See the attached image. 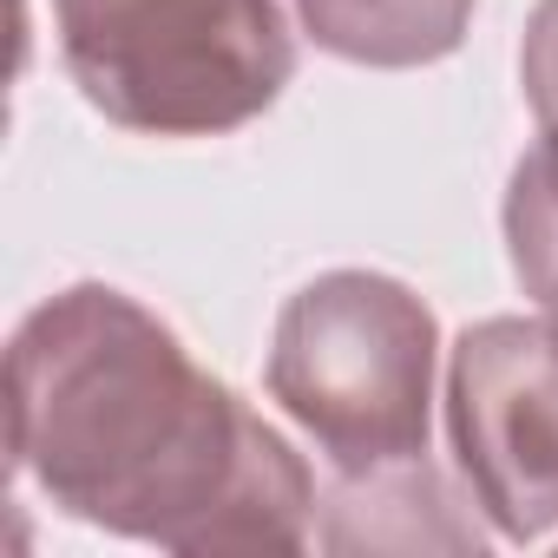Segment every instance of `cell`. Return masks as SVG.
<instances>
[{
    "instance_id": "cell-1",
    "label": "cell",
    "mask_w": 558,
    "mask_h": 558,
    "mask_svg": "<svg viewBox=\"0 0 558 558\" xmlns=\"http://www.w3.org/2000/svg\"><path fill=\"white\" fill-rule=\"evenodd\" d=\"M8 453L60 512L165 551H303V453L125 290L47 296L8 349Z\"/></svg>"
},
{
    "instance_id": "cell-2",
    "label": "cell",
    "mask_w": 558,
    "mask_h": 558,
    "mask_svg": "<svg viewBox=\"0 0 558 558\" xmlns=\"http://www.w3.org/2000/svg\"><path fill=\"white\" fill-rule=\"evenodd\" d=\"M53 27L86 106L145 138H223L296 80L276 0H53Z\"/></svg>"
},
{
    "instance_id": "cell-3",
    "label": "cell",
    "mask_w": 558,
    "mask_h": 558,
    "mask_svg": "<svg viewBox=\"0 0 558 558\" xmlns=\"http://www.w3.org/2000/svg\"><path fill=\"white\" fill-rule=\"evenodd\" d=\"M434 368L440 323L401 276L329 269L283 303L263 381L329 473H375L427 453Z\"/></svg>"
},
{
    "instance_id": "cell-4",
    "label": "cell",
    "mask_w": 558,
    "mask_h": 558,
    "mask_svg": "<svg viewBox=\"0 0 558 558\" xmlns=\"http://www.w3.org/2000/svg\"><path fill=\"white\" fill-rule=\"evenodd\" d=\"M447 440L460 486L506 545L558 532V323L486 316L447 349Z\"/></svg>"
},
{
    "instance_id": "cell-5",
    "label": "cell",
    "mask_w": 558,
    "mask_h": 558,
    "mask_svg": "<svg viewBox=\"0 0 558 558\" xmlns=\"http://www.w3.org/2000/svg\"><path fill=\"white\" fill-rule=\"evenodd\" d=\"M473 512V493H453V480L421 453L375 473H336L316 538L329 551H480L486 532Z\"/></svg>"
},
{
    "instance_id": "cell-6",
    "label": "cell",
    "mask_w": 558,
    "mask_h": 558,
    "mask_svg": "<svg viewBox=\"0 0 558 558\" xmlns=\"http://www.w3.org/2000/svg\"><path fill=\"white\" fill-rule=\"evenodd\" d=\"M473 8L480 0H296V21L323 53L349 66L401 73L447 60L466 40Z\"/></svg>"
},
{
    "instance_id": "cell-7",
    "label": "cell",
    "mask_w": 558,
    "mask_h": 558,
    "mask_svg": "<svg viewBox=\"0 0 558 558\" xmlns=\"http://www.w3.org/2000/svg\"><path fill=\"white\" fill-rule=\"evenodd\" d=\"M506 256L519 290L545 323H558V151L538 145L512 165L506 184Z\"/></svg>"
},
{
    "instance_id": "cell-8",
    "label": "cell",
    "mask_w": 558,
    "mask_h": 558,
    "mask_svg": "<svg viewBox=\"0 0 558 558\" xmlns=\"http://www.w3.org/2000/svg\"><path fill=\"white\" fill-rule=\"evenodd\" d=\"M519 86H525L538 145L558 151V0H538L532 21H525V40H519Z\"/></svg>"
}]
</instances>
